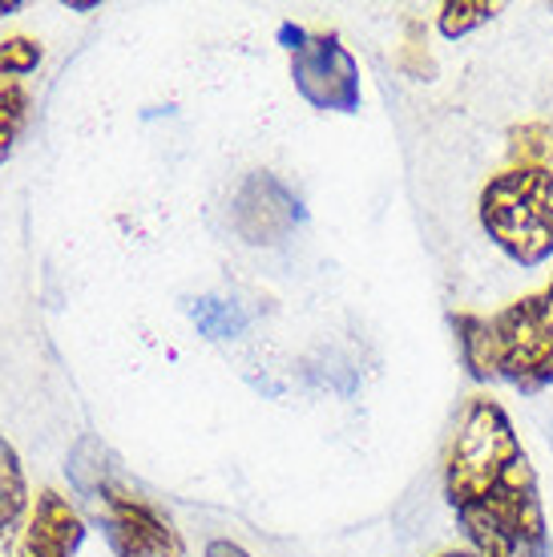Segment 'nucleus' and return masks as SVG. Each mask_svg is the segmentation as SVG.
I'll return each mask as SVG.
<instances>
[{"instance_id": "obj_1", "label": "nucleus", "mask_w": 553, "mask_h": 557, "mask_svg": "<svg viewBox=\"0 0 553 557\" xmlns=\"http://www.w3.org/2000/svg\"><path fill=\"white\" fill-rule=\"evenodd\" d=\"M529 457L513 432L509 412L489 396H469L444 457V497L457 513H469L493 493H501V485Z\"/></svg>"}, {"instance_id": "obj_2", "label": "nucleus", "mask_w": 553, "mask_h": 557, "mask_svg": "<svg viewBox=\"0 0 553 557\" xmlns=\"http://www.w3.org/2000/svg\"><path fill=\"white\" fill-rule=\"evenodd\" d=\"M484 235L513 263L541 267L553 259V174L550 170L509 166L481 190Z\"/></svg>"}, {"instance_id": "obj_3", "label": "nucleus", "mask_w": 553, "mask_h": 557, "mask_svg": "<svg viewBox=\"0 0 553 557\" xmlns=\"http://www.w3.org/2000/svg\"><path fill=\"white\" fill-rule=\"evenodd\" d=\"M493 327V363L497 380L513 388L541 392L553 384V278L550 287L489 315Z\"/></svg>"}, {"instance_id": "obj_4", "label": "nucleus", "mask_w": 553, "mask_h": 557, "mask_svg": "<svg viewBox=\"0 0 553 557\" xmlns=\"http://www.w3.org/2000/svg\"><path fill=\"white\" fill-rule=\"evenodd\" d=\"M82 497L94 505L97 521L106 525L113 557H186V545H182L174 521L150 497L122 485L113 469L106 476H97Z\"/></svg>"}, {"instance_id": "obj_5", "label": "nucleus", "mask_w": 553, "mask_h": 557, "mask_svg": "<svg viewBox=\"0 0 553 557\" xmlns=\"http://www.w3.org/2000/svg\"><path fill=\"white\" fill-rule=\"evenodd\" d=\"M291 53V82L316 110L356 113L360 110V65L347 53L335 33L283 28Z\"/></svg>"}, {"instance_id": "obj_6", "label": "nucleus", "mask_w": 553, "mask_h": 557, "mask_svg": "<svg viewBox=\"0 0 553 557\" xmlns=\"http://www.w3.org/2000/svg\"><path fill=\"white\" fill-rule=\"evenodd\" d=\"M304 207L287 182H279L267 170H255L243 178L235 202H231V226L250 247H275L299 226Z\"/></svg>"}, {"instance_id": "obj_7", "label": "nucleus", "mask_w": 553, "mask_h": 557, "mask_svg": "<svg viewBox=\"0 0 553 557\" xmlns=\"http://www.w3.org/2000/svg\"><path fill=\"white\" fill-rule=\"evenodd\" d=\"M85 542V521L57 488H45L28 517L16 557H73Z\"/></svg>"}, {"instance_id": "obj_8", "label": "nucleus", "mask_w": 553, "mask_h": 557, "mask_svg": "<svg viewBox=\"0 0 553 557\" xmlns=\"http://www.w3.org/2000/svg\"><path fill=\"white\" fill-rule=\"evenodd\" d=\"M453 332H457L460 360H465V368H469V376L472 380H497V363H493V327H489V315L460 311V315H453Z\"/></svg>"}, {"instance_id": "obj_9", "label": "nucleus", "mask_w": 553, "mask_h": 557, "mask_svg": "<svg viewBox=\"0 0 553 557\" xmlns=\"http://www.w3.org/2000/svg\"><path fill=\"white\" fill-rule=\"evenodd\" d=\"M28 505V485H25V469H21V457L16 448L0 436V542L13 533V525L21 521Z\"/></svg>"}, {"instance_id": "obj_10", "label": "nucleus", "mask_w": 553, "mask_h": 557, "mask_svg": "<svg viewBox=\"0 0 553 557\" xmlns=\"http://www.w3.org/2000/svg\"><path fill=\"white\" fill-rule=\"evenodd\" d=\"M509 162L526 170L553 174V126L550 122H521L509 129Z\"/></svg>"}, {"instance_id": "obj_11", "label": "nucleus", "mask_w": 553, "mask_h": 557, "mask_svg": "<svg viewBox=\"0 0 553 557\" xmlns=\"http://www.w3.org/2000/svg\"><path fill=\"white\" fill-rule=\"evenodd\" d=\"M186 311H191V320L198 323V332L207 335V339H235V335H243V327H247V315H243L235 304L214 299V295L191 299Z\"/></svg>"}, {"instance_id": "obj_12", "label": "nucleus", "mask_w": 553, "mask_h": 557, "mask_svg": "<svg viewBox=\"0 0 553 557\" xmlns=\"http://www.w3.org/2000/svg\"><path fill=\"white\" fill-rule=\"evenodd\" d=\"M28 122V94L16 82L0 85V162L13 153L16 138L25 134Z\"/></svg>"}, {"instance_id": "obj_13", "label": "nucleus", "mask_w": 553, "mask_h": 557, "mask_svg": "<svg viewBox=\"0 0 553 557\" xmlns=\"http://www.w3.org/2000/svg\"><path fill=\"white\" fill-rule=\"evenodd\" d=\"M493 16H497V4H489V0H448V4H441V21L437 25H441L448 41H457V37L481 28Z\"/></svg>"}, {"instance_id": "obj_14", "label": "nucleus", "mask_w": 553, "mask_h": 557, "mask_svg": "<svg viewBox=\"0 0 553 557\" xmlns=\"http://www.w3.org/2000/svg\"><path fill=\"white\" fill-rule=\"evenodd\" d=\"M41 65V45L33 37H9L0 41V85H9V77H25Z\"/></svg>"}, {"instance_id": "obj_15", "label": "nucleus", "mask_w": 553, "mask_h": 557, "mask_svg": "<svg viewBox=\"0 0 553 557\" xmlns=\"http://www.w3.org/2000/svg\"><path fill=\"white\" fill-rule=\"evenodd\" d=\"M465 537H469L472 554L477 557H513V549L501 542L493 530H484V525H465Z\"/></svg>"}, {"instance_id": "obj_16", "label": "nucleus", "mask_w": 553, "mask_h": 557, "mask_svg": "<svg viewBox=\"0 0 553 557\" xmlns=\"http://www.w3.org/2000/svg\"><path fill=\"white\" fill-rule=\"evenodd\" d=\"M404 70L416 73V77H425L432 70L429 65V53H425V41H420V25H408V45H404Z\"/></svg>"}, {"instance_id": "obj_17", "label": "nucleus", "mask_w": 553, "mask_h": 557, "mask_svg": "<svg viewBox=\"0 0 553 557\" xmlns=\"http://www.w3.org/2000/svg\"><path fill=\"white\" fill-rule=\"evenodd\" d=\"M207 557H250L238 542H226V537H214L207 542Z\"/></svg>"}, {"instance_id": "obj_18", "label": "nucleus", "mask_w": 553, "mask_h": 557, "mask_svg": "<svg viewBox=\"0 0 553 557\" xmlns=\"http://www.w3.org/2000/svg\"><path fill=\"white\" fill-rule=\"evenodd\" d=\"M13 13H21V4H16V0H4V4H0V16H13Z\"/></svg>"}, {"instance_id": "obj_19", "label": "nucleus", "mask_w": 553, "mask_h": 557, "mask_svg": "<svg viewBox=\"0 0 553 557\" xmlns=\"http://www.w3.org/2000/svg\"><path fill=\"white\" fill-rule=\"evenodd\" d=\"M437 557H477L472 549H444V554H437Z\"/></svg>"}, {"instance_id": "obj_20", "label": "nucleus", "mask_w": 553, "mask_h": 557, "mask_svg": "<svg viewBox=\"0 0 553 557\" xmlns=\"http://www.w3.org/2000/svg\"><path fill=\"white\" fill-rule=\"evenodd\" d=\"M550 441H553V424H550Z\"/></svg>"}]
</instances>
